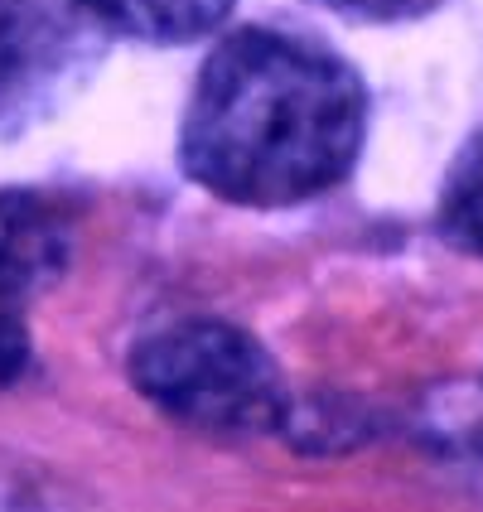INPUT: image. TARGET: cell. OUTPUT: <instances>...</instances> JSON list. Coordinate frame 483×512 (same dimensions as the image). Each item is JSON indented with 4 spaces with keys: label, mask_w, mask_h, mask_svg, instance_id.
Here are the masks:
<instances>
[{
    "label": "cell",
    "mask_w": 483,
    "mask_h": 512,
    "mask_svg": "<svg viewBox=\"0 0 483 512\" xmlns=\"http://www.w3.org/2000/svg\"><path fill=\"white\" fill-rule=\"evenodd\" d=\"M368 136V87L329 44L247 25L203 58L179 160L208 194L290 208L343 184Z\"/></svg>",
    "instance_id": "obj_1"
},
{
    "label": "cell",
    "mask_w": 483,
    "mask_h": 512,
    "mask_svg": "<svg viewBox=\"0 0 483 512\" xmlns=\"http://www.w3.org/2000/svg\"><path fill=\"white\" fill-rule=\"evenodd\" d=\"M131 382L160 411L213 435H261L285 421L271 353L223 319H170L131 348Z\"/></svg>",
    "instance_id": "obj_2"
},
{
    "label": "cell",
    "mask_w": 483,
    "mask_h": 512,
    "mask_svg": "<svg viewBox=\"0 0 483 512\" xmlns=\"http://www.w3.org/2000/svg\"><path fill=\"white\" fill-rule=\"evenodd\" d=\"M87 0H0V141L54 116L107 49Z\"/></svg>",
    "instance_id": "obj_3"
},
{
    "label": "cell",
    "mask_w": 483,
    "mask_h": 512,
    "mask_svg": "<svg viewBox=\"0 0 483 512\" xmlns=\"http://www.w3.org/2000/svg\"><path fill=\"white\" fill-rule=\"evenodd\" d=\"M73 252L68 213L25 189L0 194V319H25L29 300L63 276Z\"/></svg>",
    "instance_id": "obj_4"
},
{
    "label": "cell",
    "mask_w": 483,
    "mask_h": 512,
    "mask_svg": "<svg viewBox=\"0 0 483 512\" xmlns=\"http://www.w3.org/2000/svg\"><path fill=\"white\" fill-rule=\"evenodd\" d=\"M102 25L145 44H189L228 20L237 0H87Z\"/></svg>",
    "instance_id": "obj_5"
},
{
    "label": "cell",
    "mask_w": 483,
    "mask_h": 512,
    "mask_svg": "<svg viewBox=\"0 0 483 512\" xmlns=\"http://www.w3.org/2000/svg\"><path fill=\"white\" fill-rule=\"evenodd\" d=\"M440 223L459 247L483 256V131H474V141L450 165L445 194H440Z\"/></svg>",
    "instance_id": "obj_6"
},
{
    "label": "cell",
    "mask_w": 483,
    "mask_h": 512,
    "mask_svg": "<svg viewBox=\"0 0 483 512\" xmlns=\"http://www.w3.org/2000/svg\"><path fill=\"white\" fill-rule=\"evenodd\" d=\"M314 5L334 10L343 20H358V25H397V20H421L445 0H314Z\"/></svg>",
    "instance_id": "obj_7"
}]
</instances>
